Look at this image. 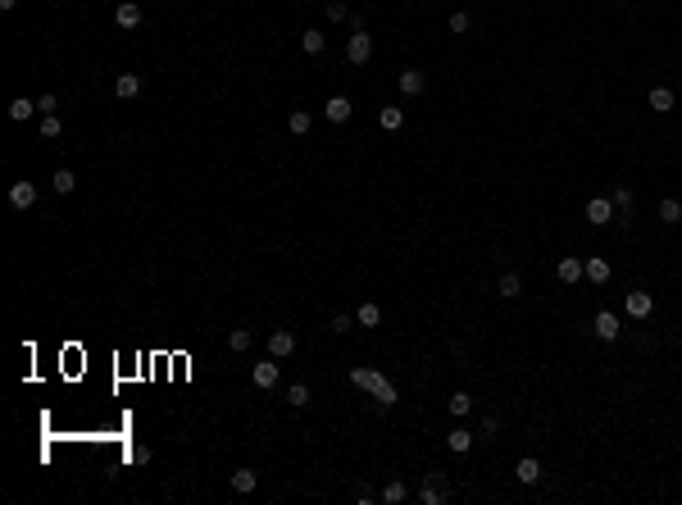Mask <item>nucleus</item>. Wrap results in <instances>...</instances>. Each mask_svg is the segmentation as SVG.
<instances>
[{
    "label": "nucleus",
    "mask_w": 682,
    "mask_h": 505,
    "mask_svg": "<svg viewBox=\"0 0 682 505\" xmlns=\"http://www.w3.org/2000/svg\"><path fill=\"white\" fill-rule=\"evenodd\" d=\"M328 19H332V23H341V19H350V10H346V0H328Z\"/></svg>",
    "instance_id": "72a5a7b5"
},
{
    "label": "nucleus",
    "mask_w": 682,
    "mask_h": 505,
    "mask_svg": "<svg viewBox=\"0 0 682 505\" xmlns=\"http://www.w3.org/2000/svg\"><path fill=\"white\" fill-rule=\"evenodd\" d=\"M132 464H151V446H132Z\"/></svg>",
    "instance_id": "4c0bfd02"
},
{
    "label": "nucleus",
    "mask_w": 682,
    "mask_h": 505,
    "mask_svg": "<svg viewBox=\"0 0 682 505\" xmlns=\"http://www.w3.org/2000/svg\"><path fill=\"white\" fill-rule=\"evenodd\" d=\"M114 23H119L123 32H137V28H141V5H137V0H119V10H114Z\"/></svg>",
    "instance_id": "6e6552de"
},
{
    "label": "nucleus",
    "mask_w": 682,
    "mask_h": 505,
    "mask_svg": "<svg viewBox=\"0 0 682 505\" xmlns=\"http://www.w3.org/2000/svg\"><path fill=\"white\" fill-rule=\"evenodd\" d=\"M446 410H451V415H455V419H464V415H468V410H473V396H468V392H455V396H451V401H446Z\"/></svg>",
    "instance_id": "cd10ccee"
},
{
    "label": "nucleus",
    "mask_w": 682,
    "mask_h": 505,
    "mask_svg": "<svg viewBox=\"0 0 682 505\" xmlns=\"http://www.w3.org/2000/svg\"><path fill=\"white\" fill-rule=\"evenodd\" d=\"M405 496H410V487H405V483H401V478H391V483H387V487H382V501H387V505H401V501H405Z\"/></svg>",
    "instance_id": "c85d7f7f"
},
{
    "label": "nucleus",
    "mask_w": 682,
    "mask_h": 505,
    "mask_svg": "<svg viewBox=\"0 0 682 505\" xmlns=\"http://www.w3.org/2000/svg\"><path fill=\"white\" fill-rule=\"evenodd\" d=\"M50 187L59 191V196H73V191H77V173H73V169H55Z\"/></svg>",
    "instance_id": "6ab92c4d"
},
{
    "label": "nucleus",
    "mask_w": 682,
    "mask_h": 505,
    "mask_svg": "<svg viewBox=\"0 0 682 505\" xmlns=\"http://www.w3.org/2000/svg\"><path fill=\"white\" fill-rule=\"evenodd\" d=\"M287 406H292V410H305V406H310V387H305V383H292V387H287Z\"/></svg>",
    "instance_id": "c756f323"
},
{
    "label": "nucleus",
    "mask_w": 682,
    "mask_h": 505,
    "mask_svg": "<svg viewBox=\"0 0 682 505\" xmlns=\"http://www.w3.org/2000/svg\"><path fill=\"white\" fill-rule=\"evenodd\" d=\"M591 332H596L600 341H618V332H623V328H618V314H609V309H600V314L591 318Z\"/></svg>",
    "instance_id": "1a4fd4ad"
},
{
    "label": "nucleus",
    "mask_w": 682,
    "mask_h": 505,
    "mask_svg": "<svg viewBox=\"0 0 682 505\" xmlns=\"http://www.w3.org/2000/svg\"><path fill=\"white\" fill-rule=\"evenodd\" d=\"M378 496H382V492H373V487H359V505H373Z\"/></svg>",
    "instance_id": "ea45409f"
},
{
    "label": "nucleus",
    "mask_w": 682,
    "mask_h": 505,
    "mask_svg": "<svg viewBox=\"0 0 682 505\" xmlns=\"http://www.w3.org/2000/svg\"><path fill=\"white\" fill-rule=\"evenodd\" d=\"M614 214H618V209H614V200H609V196H591V200H587V223H596V228L609 223Z\"/></svg>",
    "instance_id": "423d86ee"
},
{
    "label": "nucleus",
    "mask_w": 682,
    "mask_h": 505,
    "mask_svg": "<svg viewBox=\"0 0 682 505\" xmlns=\"http://www.w3.org/2000/svg\"><path fill=\"white\" fill-rule=\"evenodd\" d=\"M623 309H628L632 318H650L655 314V296H650V292H628V296H623Z\"/></svg>",
    "instance_id": "39448f33"
},
{
    "label": "nucleus",
    "mask_w": 682,
    "mask_h": 505,
    "mask_svg": "<svg viewBox=\"0 0 682 505\" xmlns=\"http://www.w3.org/2000/svg\"><path fill=\"white\" fill-rule=\"evenodd\" d=\"M350 110H355V105H350L346 96H332V100L323 105V119H328V123H346V119H350Z\"/></svg>",
    "instance_id": "4468645a"
},
{
    "label": "nucleus",
    "mask_w": 682,
    "mask_h": 505,
    "mask_svg": "<svg viewBox=\"0 0 682 505\" xmlns=\"http://www.w3.org/2000/svg\"><path fill=\"white\" fill-rule=\"evenodd\" d=\"M555 274H560V283H569V287H578L587 278V264L578 260V255H564L560 264H555Z\"/></svg>",
    "instance_id": "0eeeda50"
},
{
    "label": "nucleus",
    "mask_w": 682,
    "mask_h": 505,
    "mask_svg": "<svg viewBox=\"0 0 682 505\" xmlns=\"http://www.w3.org/2000/svg\"><path fill=\"white\" fill-rule=\"evenodd\" d=\"M323 46H328V37H319V28L301 32V50H305V55H323Z\"/></svg>",
    "instance_id": "a878e982"
},
{
    "label": "nucleus",
    "mask_w": 682,
    "mask_h": 505,
    "mask_svg": "<svg viewBox=\"0 0 682 505\" xmlns=\"http://www.w3.org/2000/svg\"><path fill=\"white\" fill-rule=\"evenodd\" d=\"M0 10H19V0H0Z\"/></svg>",
    "instance_id": "a19ab883"
},
{
    "label": "nucleus",
    "mask_w": 682,
    "mask_h": 505,
    "mask_svg": "<svg viewBox=\"0 0 682 505\" xmlns=\"http://www.w3.org/2000/svg\"><path fill=\"white\" fill-rule=\"evenodd\" d=\"M346 59H350V64H355V68L373 59V37H368L364 28H355V32L346 37Z\"/></svg>",
    "instance_id": "7ed1b4c3"
},
{
    "label": "nucleus",
    "mask_w": 682,
    "mask_h": 505,
    "mask_svg": "<svg viewBox=\"0 0 682 505\" xmlns=\"http://www.w3.org/2000/svg\"><path fill=\"white\" fill-rule=\"evenodd\" d=\"M227 346H232V351H250L255 337H250V328H232V332H227Z\"/></svg>",
    "instance_id": "7c9ffc66"
},
{
    "label": "nucleus",
    "mask_w": 682,
    "mask_h": 505,
    "mask_svg": "<svg viewBox=\"0 0 682 505\" xmlns=\"http://www.w3.org/2000/svg\"><path fill=\"white\" fill-rule=\"evenodd\" d=\"M396 82H401L405 96H423V87H428V77H423L419 68H401V77H396Z\"/></svg>",
    "instance_id": "ddd939ff"
},
{
    "label": "nucleus",
    "mask_w": 682,
    "mask_h": 505,
    "mask_svg": "<svg viewBox=\"0 0 682 505\" xmlns=\"http://www.w3.org/2000/svg\"><path fill=\"white\" fill-rule=\"evenodd\" d=\"M609 200H614L618 214H632V187H614V196H609Z\"/></svg>",
    "instance_id": "473e14b6"
},
{
    "label": "nucleus",
    "mask_w": 682,
    "mask_h": 505,
    "mask_svg": "<svg viewBox=\"0 0 682 505\" xmlns=\"http://www.w3.org/2000/svg\"><path fill=\"white\" fill-rule=\"evenodd\" d=\"M655 214H660V223H682V205H678V200H673V196H664Z\"/></svg>",
    "instance_id": "bb28decb"
},
{
    "label": "nucleus",
    "mask_w": 682,
    "mask_h": 505,
    "mask_svg": "<svg viewBox=\"0 0 682 505\" xmlns=\"http://www.w3.org/2000/svg\"><path fill=\"white\" fill-rule=\"evenodd\" d=\"M378 123L387 132H401L405 128V110H396V105H387V110H378Z\"/></svg>",
    "instance_id": "393cba45"
},
{
    "label": "nucleus",
    "mask_w": 682,
    "mask_h": 505,
    "mask_svg": "<svg viewBox=\"0 0 682 505\" xmlns=\"http://www.w3.org/2000/svg\"><path fill=\"white\" fill-rule=\"evenodd\" d=\"M451 478H446V469H428L423 473V483H419V501L423 505H446L451 501Z\"/></svg>",
    "instance_id": "f03ea898"
},
{
    "label": "nucleus",
    "mask_w": 682,
    "mask_h": 505,
    "mask_svg": "<svg viewBox=\"0 0 682 505\" xmlns=\"http://www.w3.org/2000/svg\"><path fill=\"white\" fill-rule=\"evenodd\" d=\"M350 383L359 387V392H368L378 406H396L401 401V392L391 387V378L387 374H378V369H368V364H359V369H350Z\"/></svg>",
    "instance_id": "f257e3e1"
},
{
    "label": "nucleus",
    "mask_w": 682,
    "mask_h": 505,
    "mask_svg": "<svg viewBox=\"0 0 682 505\" xmlns=\"http://www.w3.org/2000/svg\"><path fill=\"white\" fill-rule=\"evenodd\" d=\"M255 487H260V473H255V469H237V473H232V492H237V496H250Z\"/></svg>",
    "instance_id": "dca6fc26"
},
{
    "label": "nucleus",
    "mask_w": 682,
    "mask_h": 505,
    "mask_svg": "<svg viewBox=\"0 0 682 505\" xmlns=\"http://www.w3.org/2000/svg\"><path fill=\"white\" fill-rule=\"evenodd\" d=\"M55 110H59V100H55V96H41V100H37V114H55Z\"/></svg>",
    "instance_id": "e433bc0d"
},
{
    "label": "nucleus",
    "mask_w": 682,
    "mask_h": 505,
    "mask_svg": "<svg viewBox=\"0 0 682 505\" xmlns=\"http://www.w3.org/2000/svg\"><path fill=\"white\" fill-rule=\"evenodd\" d=\"M468 28H473V19H468L464 10H455L451 14V32H468Z\"/></svg>",
    "instance_id": "f704fd0d"
},
{
    "label": "nucleus",
    "mask_w": 682,
    "mask_h": 505,
    "mask_svg": "<svg viewBox=\"0 0 682 505\" xmlns=\"http://www.w3.org/2000/svg\"><path fill=\"white\" fill-rule=\"evenodd\" d=\"M587 283H609V260L605 255H591V260H587Z\"/></svg>",
    "instance_id": "4be33fe9"
},
{
    "label": "nucleus",
    "mask_w": 682,
    "mask_h": 505,
    "mask_svg": "<svg viewBox=\"0 0 682 505\" xmlns=\"http://www.w3.org/2000/svg\"><path fill=\"white\" fill-rule=\"evenodd\" d=\"M32 114H37V100H28V96L10 100V119H14V123H28Z\"/></svg>",
    "instance_id": "b1692460"
},
{
    "label": "nucleus",
    "mask_w": 682,
    "mask_h": 505,
    "mask_svg": "<svg viewBox=\"0 0 682 505\" xmlns=\"http://www.w3.org/2000/svg\"><path fill=\"white\" fill-rule=\"evenodd\" d=\"M296 346H301V341H296L292 328H273L269 332V355H273V360H292Z\"/></svg>",
    "instance_id": "20e7f679"
},
{
    "label": "nucleus",
    "mask_w": 682,
    "mask_h": 505,
    "mask_svg": "<svg viewBox=\"0 0 682 505\" xmlns=\"http://www.w3.org/2000/svg\"><path fill=\"white\" fill-rule=\"evenodd\" d=\"M496 428H500V419H496V415H487V419H482V437H491Z\"/></svg>",
    "instance_id": "58836bf2"
},
{
    "label": "nucleus",
    "mask_w": 682,
    "mask_h": 505,
    "mask_svg": "<svg viewBox=\"0 0 682 505\" xmlns=\"http://www.w3.org/2000/svg\"><path fill=\"white\" fill-rule=\"evenodd\" d=\"M473 432H468V428H455V432H446V446H451L455 450V455H468V450H473Z\"/></svg>",
    "instance_id": "a211bd4d"
},
{
    "label": "nucleus",
    "mask_w": 682,
    "mask_h": 505,
    "mask_svg": "<svg viewBox=\"0 0 682 505\" xmlns=\"http://www.w3.org/2000/svg\"><path fill=\"white\" fill-rule=\"evenodd\" d=\"M250 378H255V387H264V392H269V387H278V360H260L255 364V369H250Z\"/></svg>",
    "instance_id": "9b49d317"
},
{
    "label": "nucleus",
    "mask_w": 682,
    "mask_h": 505,
    "mask_svg": "<svg viewBox=\"0 0 682 505\" xmlns=\"http://www.w3.org/2000/svg\"><path fill=\"white\" fill-rule=\"evenodd\" d=\"M114 96H119V100L141 96V73H119V77H114Z\"/></svg>",
    "instance_id": "f8f14e48"
},
{
    "label": "nucleus",
    "mask_w": 682,
    "mask_h": 505,
    "mask_svg": "<svg viewBox=\"0 0 682 505\" xmlns=\"http://www.w3.org/2000/svg\"><path fill=\"white\" fill-rule=\"evenodd\" d=\"M355 323H359V328H378V323H382V309L373 305V301H364V305L355 309Z\"/></svg>",
    "instance_id": "5701e85b"
},
{
    "label": "nucleus",
    "mask_w": 682,
    "mask_h": 505,
    "mask_svg": "<svg viewBox=\"0 0 682 505\" xmlns=\"http://www.w3.org/2000/svg\"><path fill=\"white\" fill-rule=\"evenodd\" d=\"M287 128H292V137H305V132L314 128V114L310 110H292L287 114Z\"/></svg>",
    "instance_id": "412c9836"
},
{
    "label": "nucleus",
    "mask_w": 682,
    "mask_h": 505,
    "mask_svg": "<svg viewBox=\"0 0 682 505\" xmlns=\"http://www.w3.org/2000/svg\"><path fill=\"white\" fill-rule=\"evenodd\" d=\"M350 328H355V318H350V314H332V332H337V337H346Z\"/></svg>",
    "instance_id": "c9c22d12"
},
{
    "label": "nucleus",
    "mask_w": 682,
    "mask_h": 505,
    "mask_svg": "<svg viewBox=\"0 0 682 505\" xmlns=\"http://www.w3.org/2000/svg\"><path fill=\"white\" fill-rule=\"evenodd\" d=\"M496 292H500L505 301H519V296H523V278H519V274H500Z\"/></svg>",
    "instance_id": "aec40b11"
},
{
    "label": "nucleus",
    "mask_w": 682,
    "mask_h": 505,
    "mask_svg": "<svg viewBox=\"0 0 682 505\" xmlns=\"http://www.w3.org/2000/svg\"><path fill=\"white\" fill-rule=\"evenodd\" d=\"M646 105H650V110H655V114H669L673 105H678V96H673L669 87H655V91H650V96H646Z\"/></svg>",
    "instance_id": "f3484780"
},
{
    "label": "nucleus",
    "mask_w": 682,
    "mask_h": 505,
    "mask_svg": "<svg viewBox=\"0 0 682 505\" xmlns=\"http://www.w3.org/2000/svg\"><path fill=\"white\" fill-rule=\"evenodd\" d=\"M678 346H682V337H678Z\"/></svg>",
    "instance_id": "79ce46f5"
},
{
    "label": "nucleus",
    "mask_w": 682,
    "mask_h": 505,
    "mask_svg": "<svg viewBox=\"0 0 682 505\" xmlns=\"http://www.w3.org/2000/svg\"><path fill=\"white\" fill-rule=\"evenodd\" d=\"M10 205L14 209H32L37 205V182H10Z\"/></svg>",
    "instance_id": "9d476101"
},
{
    "label": "nucleus",
    "mask_w": 682,
    "mask_h": 505,
    "mask_svg": "<svg viewBox=\"0 0 682 505\" xmlns=\"http://www.w3.org/2000/svg\"><path fill=\"white\" fill-rule=\"evenodd\" d=\"M514 478H519L523 487L542 483V464H537V460H532V455H528V460H519V464H514Z\"/></svg>",
    "instance_id": "2eb2a0df"
},
{
    "label": "nucleus",
    "mask_w": 682,
    "mask_h": 505,
    "mask_svg": "<svg viewBox=\"0 0 682 505\" xmlns=\"http://www.w3.org/2000/svg\"><path fill=\"white\" fill-rule=\"evenodd\" d=\"M59 132H64V119H59V114H41V137L46 142H55Z\"/></svg>",
    "instance_id": "2f4dec72"
}]
</instances>
